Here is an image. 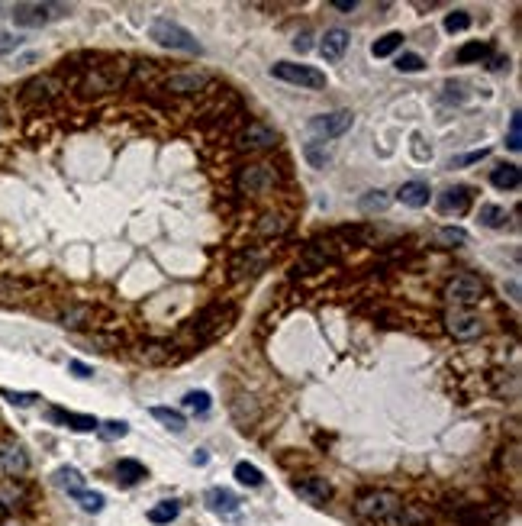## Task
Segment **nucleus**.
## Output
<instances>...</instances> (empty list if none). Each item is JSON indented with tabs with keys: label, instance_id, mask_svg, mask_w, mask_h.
I'll list each match as a JSON object with an SVG mask.
<instances>
[{
	"label": "nucleus",
	"instance_id": "obj_46",
	"mask_svg": "<svg viewBox=\"0 0 522 526\" xmlns=\"http://www.w3.org/2000/svg\"><path fill=\"white\" fill-rule=\"evenodd\" d=\"M68 368L77 374V378H91V374H94V368L84 365V362H68Z\"/></svg>",
	"mask_w": 522,
	"mask_h": 526
},
{
	"label": "nucleus",
	"instance_id": "obj_10",
	"mask_svg": "<svg viewBox=\"0 0 522 526\" xmlns=\"http://www.w3.org/2000/svg\"><path fill=\"white\" fill-rule=\"evenodd\" d=\"M235 188L242 194H265L268 188H274V168L271 165H245L235 175Z\"/></svg>",
	"mask_w": 522,
	"mask_h": 526
},
{
	"label": "nucleus",
	"instance_id": "obj_26",
	"mask_svg": "<svg viewBox=\"0 0 522 526\" xmlns=\"http://www.w3.org/2000/svg\"><path fill=\"white\" fill-rule=\"evenodd\" d=\"M151 417L159 420V423H165L171 433H184L187 429V420H184L181 410H171V407H151Z\"/></svg>",
	"mask_w": 522,
	"mask_h": 526
},
{
	"label": "nucleus",
	"instance_id": "obj_22",
	"mask_svg": "<svg viewBox=\"0 0 522 526\" xmlns=\"http://www.w3.org/2000/svg\"><path fill=\"white\" fill-rule=\"evenodd\" d=\"M116 478H120L126 488H132V484H139L142 478H149V472H145V465L136 462V458H120V462H116Z\"/></svg>",
	"mask_w": 522,
	"mask_h": 526
},
{
	"label": "nucleus",
	"instance_id": "obj_12",
	"mask_svg": "<svg viewBox=\"0 0 522 526\" xmlns=\"http://www.w3.org/2000/svg\"><path fill=\"white\" fill-rule=\"evenodd\" d=\"M352 130V114L348 110H335V114H319L310 120V133L319 139H335L342 133Z\"/></svg>",
	"mask_w": 522,
	"mask_h": 526
},
{
	"label": "nucleus",
	"instance_id": "obj_16",
	"mask_svg": "<svg viewBox=\"0 0 522 526\" xmlns=\"http://www.w3.org/2000/svg\"><path fill=\"white\" fill-rule=\"evenodd\" d=\"M49 417L55 420V423H65L68 429H75V433H97V417H87V413H71V410H61V407H55V410H49Z\"/></svg>",
	"mask_w": 522,
	"mask_h": 526
},
{
	"label": "nucleus",
	"instance_id": "obj_48",
	"mask_svg": "<svg viewBox=\"0 0 522 526\" xmlns=\"http://www.w3.org/2000/svg\"><path fill=\"white\" fill-rule=\"evenodd\" d=\"M333 7L335 10H355L358 4H355V0H333Z\"/></svg>",
	"mask_w": 522,
	"mask_h": 526
},
{
	"label": "nucleus",
	"instance_id": "obj_44",
	"mask_svg": "<svg viewBox=\"0 0 522 526\" xmlns=\"http://www.w3.org/2000/svg\"><path fill=\"white\" fill-rule=\"evenodd\" d=\"M487 155H490V149H480V152H468V155H461V159H454V161H452V168H461V165H474V161L487 159Z\"/></svg>",
	"mask_w": 522,
	"mask_h": 526
},
{
	"label": "nucleus",
	"instance_id": "obj_1",
	"mask_svg": "<svg viewBox=\"0 0 522 526\" xmlns=\"http://www.w3.org/2000/svg\"><path fill=\"white\" fill-rule=\"evenodd\" d=\"M403 507V497L397 491H387V488H371V491H361L355 497V513L368 523H390L397 517V510Z\"/></svg>",
	"mask_w": 522,
	"mask_h": 526
},
{
	"label": "nucleus",
	"instance_id": "obj_2",
	"mask_svg": "<svg viewBox=\"0 0 522 526\" xmlns=\"http://www.w3.org/2000/svg\"><path fill=\"white\" fill-rule=\"evenodd\" d=\"M149 36L165 49H178V52H190V55H200V42L194 39V32L184 30L181 23H171V20H155L149 26Z\"/></svg>",
	"mask_w": 522,
	"mask_h": 526
},
{
	"label": "nucleus",
	"instance_id": "obj_37",
	"mask_svg": "<svg viewBox=\"0 0 522 526\" xmlns=\"http://www.w3.org/2000/svg\"><path fill=\"white\" fill-rule=\"evenodd\" d=\"M184 407H187L190 413H206L210 410V394H206V391H190V394L184 397Z\"/></svg>",
	"mask_w": 522,
	"mask_h": 526
},
{
	"label": "nucleus",
	"instance_id": "obj_32",
	"mask_svg": "<svg viewBox=\"0 0 522 526\" xmlns=\"http://www.w3.org/2000/svg\"><path fill=\"white\" fill-rule=\"evenodd\" d=\"M468 243V233L458 226H442L435 229V245H445V249H454V245H464Z\"/></svg>",
	"mask_w": 522,
	"mask_h": 526
},
{
	"label": "nucleus",
	"instance_id": "obj_21",
	"mask_svg": "<svg viewBox=\"0 0 522 526\" xmlns=\"http://www.w3.org/2000/svg\"><path fill=\"white\" fill-rule=\"evenodd\" d=\"M490 184H493V188H499V191H516V188L522 184L519 165H497L490 171Z\"/></svg>",
	"mask_w": 522,
	"mask_h": 526
},
{
	"label": "nucleus",
	"instance_id": "obj_47",
	"mask_svg": "<svg viewBox=\"0 0 522 526\" xmlns=\"http://www.w3.org/2000/svg\"><path fill=\"white\" fill-rule=\"evenodd\" d=\"M294 49H297V52H310V36H306V32H303V36H297L294 39Z\"/></svg>",
	"mask_w": 522,
	"mask_h": 526
},
{
	"label": "nucleus",
	"instance_id": "obj_11",
	"mask_svg": "<svg viewBox=\"0 0 522 526\" xmlns=\"http://www.w3.org/2000/svg\"><path fill=\"white\" fill-rule=\"evenodd\" d=\"M235 145L242 152H261V149H274L278 145V133L265 123H249L239 136H235Z\"/></svg>",
	"mask_w": 522,
	"mask_h": 526
},
{
	"label": "nucleus",
	"instance_id": "obj_18",
	"mask_svg": "<svg viewBox=\"0 0 522 526\" xmlns=\"http://www.w3.org/2000/svg\"><path fill=\"white\" fill-rule=\"evenodd\" d=\"M345 49H348V32L345 30H329L323 36V42H319V52H323V59H329V61H339L342 55H345Z\"/></svg>",
	"mask_w": 522,
	"mask_h": 526
},
{
	"label": "nucleus",
	"instance_id": "obj_28",
	"mask_svg": "<svg viewBox=\"0 0 522 526\" xmlns=\"http://www.w3.org/2000/svg\"><path fill=\"white\" fill-rule=\"evenodd\" d=\"M235 481L245 484V488H261V484H265V475H261V468L249 465V462H239V465H235Z\"/></svg>",
	"mask_w": 522,
	"mask_h": 526
},
{
	"label": "nucleus",
	"instance_id": "obj_15",
	"mask_svg": "<svg viewBox=\"0 0 522 526\" xmlns=\"http://www.w3.org/2000/svg\"><path fill=\"white\" fill-rule=\"evenodd\" d=\"M204 503L216 517H235V513H239V497L226 488H210L204 494Z\"/></svg>",
	"mask_w": 522,
	"mask_h": 526
},
{
	"label": "nucleus",
	"instance_id": "obj_38",
	"mask_svg": "<svg viewBox=\"0 0 522 526\" xmlns=\"http://www.w3.org/2000/svg\"><path fill=\"white\" fill-rule=\"evenodd\" d=\"M0 397L10 400L13 407H32L39 400V394H26V391H10V388H0Z\"/></svg>",
	"mask_w": 522,
	"mask_h": 526
},
{
	"label": "nucleus",
	"instance_id": "obj_40",
	"mask_svg": "<svg viewBox=\"0 0 522 526\" xmlns=\"http://www.w3.org/2000/svg\"><path fill=\"white\" fill-rule=\"evenodd\" d=\"M507 145L513 149V152H519V149H522V116H519V114H513V120H509Z\"/></svg>",
	"mask_w": 522,
	"mask_h": 526
},
{
	"label": "nucleus",
	"instance_id": "obj_9",
	"mask_svg": "<svg viewBox=\"0 0 522 526\" xmlns=\"http://www.w3.org/2000/svg\"><path fill=\"white\" fill-rule=\"evenodd\" d=\"M445 329L454 336V339L468 343V339H477V336L484 333V320H480L477 313H471V310H458V307H452V310L445 313Z\"/></svg>",
	"mask_w": 522,
	"mask_h": 526
},
{
	"label": "nucleus",
	"instance_id": "obj_45",
	"mask_svg": "<svg viewBox=\"0 0 522 526\" xmlns=\"http://www.w3.org/2000/svg\"><path fill=\"white\" fill-rule=\"evenodd\" d=\"M20 46V39L13 36V32H7V30H0V55H7V52H13V49Z\"/></svg>",
	"mask_w": 522,
	"mask_h": 526
},
{
	"label": "nucleus",
	"instance_id": "obj_4",
	"mask_svg": "<svg viewBox=\"0 0 522 526\" xmlns=\"http://www.w3.org/2000/svg\"><path fill=\"white\" fill-rule=\"evenodd\" d=\"M61 16H68L65 4H16L13 7V23L23 26V30H39V26H49Z\"/></svg>",
	"mask_w": 522,
	"mask_h": 526
},
{
	"label": "nucleus",
	"instance_id": "obj_8",
	"mask_svg": "<svg viewBox=\"0 0 522 526\" xmlns=\"http://www.w3.org/2000/svg\"><path fill=\"white\" fill-rule=\"evenodd\" d=\"M58 94H61V84L55 81L52 75H42V78H32V81L23 84L20 100H23L26 107H49L52 100H58Z\"/></svg>",
	"mask_w": 522,
	"mask_h": 526
},
{
	"label": "nucleus",
	"instance_id": "obj_7",
	"mask_svg": "<svg viewBox=\"0 0 522 526\" xmlns=\"http://www.w3.org/2000/svg\"><path fill=\"white\" fill-rule=\"evenodd\" d=\"M30 472V455L16 439H0V478L16 481Z\"/></svg>",
	"mask_w": 522,
	"mask_h": 526
},
{
	"label": "nucleus",
	"instance_id": "obj_14",
	"mask_svg": "<svg viewBox=\"0 0 522 526\" xmlns=\"http://www.w3.org/2000/svg\"><path fill=\"white\" fill-rule=\"evenodd\" d=\"M26 501H30V494H26V488L20 481H0V517L16 513Z\"/></svg>",
	"mask_w": 522,
	"mask_h": 526
},
{
	"label": "nucleus",
	"instance_id": "obj_33",
	"mask_svg": "<svg viewBox=\"0 0 522 526\" xmlns=\"http://www.w3.org/2000/svg\"><path fill=\"white\" fill-rule=\"evenodd\" d=\"M303 155H306V161H310L313 168H325L329 161H333V149H323L319 142H306Z\"/></svg>",
	"mask_w": 522,
	"mask_h": 526
},
{
	"label": "nucleus",
	"instance_id": "obj_43",
	"mask_svg": "<svg viewBox=\"0 0 522 526\" xmlns=\"http://www.w3.org/2000/svg\"><path fill=\"white\" fill-rule=\"evenodd\" d=\"M387 204H390V197H387L384 191H371V194H368V197L361 200V207H364V210H384Z\"/></svg>",
	"mask_w": 522,
	"mask_h": 526
},
{
	"label": "nucleus",
	"instance_id": "obj_20",
	"mask_svg": "<svg viewBox=\"0 0 522 526\" xmlns=\"http://www.w3.org/2000/svg\"><path fill=\"white\" fill-rule=\"evenodd\" d=\"M204 84H206V75H197V71H178V75L168 78V91H174V94H197Z\"/></svg>",
	"mask_w": 522,
	"mask_h": 526
},
{
	"label": "nucleus",
	"instance_id": "obj_35",
	"mask_svg": "<svg viewBox=\"0 0 522 526\" xmlns=\"http://www.w3.org/2000/svg\"><path fill=\"white\" fill-rule=\"evenodd\" d=\"M97 433H100V439L113 443V439H123V436L129 433V423H123V420H106V423L97 427Z\"/></svg>",
	"mask_w": 522,
	"mask_h": 526
},
{
	"label": "nucleus",
	"instance_id": "obj_25",
	"mask_svg": "<svg viewBox=\"0 0 522 526\" xmlns=\"http://www.w3.org/2000/svg\"><path fill=\"white\" fill-rule=\"evenodd\" d=\"M87 320H91V307H87V304H71L68 310H61V317H58V323L65 329L87 326Z\"/></svg>",
	"mask_w": 522,
	"mask_h": 526
},
{
	"label": "nucleus",
	"instance_id": "obj_29",
	"mask_svg": "<svg viewBox=\"0 0 522 526\" xmlns=\"http://www.w3.org/2000/svg\"><path fill=\"white\" fill-rule=\"evenodd\" d=\"M400 46H403V32H387V36H380L371 46V55L374 59H387V55H394Z\"/></svg>",
	"mask_w": 522,
	"mask_h": 526
},
{
	"label": "nucleus",
	"instance_id": "obj_17",
	"mask_svg": "<svg viewBox=\"0 0 522 526\" xmlns=\"http://www.w3.org/2000/svg\"><path fill=\"white\" fill-rule=\"evenodd\" d=\"M468 207H471V188H448V191L439 197V210L445 216L448 214L461 216V214H468Z\"/></svg>",
	"mask_w": 522,
	"mask_h": 526
},
{
	"label": "nucleus",
	"instance_id": "obj_13",
	"mask_svg": "<svg viewBox=\"0 0 522 526\" xmlns=\"http://www.w3.org/2000/svg\"><path fill=\"white\" fill-rule=\"evenodd\" d=\"M294 491L303 497L306 503H313V507H319V503H325L329 497H333V484L325 478H319V475H310V478H300L294 484Z\"/></svg>",
	"mask_w": 522,
	"mask_h": 526
},
{
	"label": "nucleus",
	"instance_id": "obj_42",
	"mask_svg": "<svg viewBox=\"0 0 522 526\" xmlns=\"http://www.w3.org/2000/svg\"><path fill=\"white\" fill-rule=\"evenodd\" d=\"M397 68L406 71V75H413V71H423V59H419L416 52H406V55H400V59H397Z\"/></svg>",
	"mask_w": 522,
	"mask_h": 526
},
{
	"label": "nucleus",
	"instance_id": "obj_27",
	"mask_svg": "<svg viewBox=\"0 0 522 526\" xmlns=\"http://www.w3.org/2000/svg\"><path fill=\"white\" fill-rule=\"evenodd\" d=\"M178 513H181V503L178 501H161L149 510V520L155 526H165V523H171V520H178Z\"/></svg>",
	"mask_w": 522,
	"mask_h": 526
},
{
	"label": "nucleus",
	"instance_id": "obj_5",
	"mask_svg": "<svg viewBox=\"0 0 522 526\" xmlns=\"http://www.w3.org/2000/svg\"><path fill=\"white\" fill-rule=\"evenodd\" d=\"M445 300L458 310H471L474 304L484 300V281L477 275H458L445 284Z\"/></svg>",
	"mask_w": 522,
	"mask_h": 526
},
{
	"label": "nucleus",
	"instance_id": "obj_6",
	"mask_svg": "<svg viewBox=\"0 0 522 526\" xmlns=\"http://www.w3.org/2000/svg\"><path fill=\"white\" fill-rule=\"evenodd\" d=\"M274 78H280V81L287 84H297V87H306V91H319V87H325V75L319 68H313V65H294V61H278L271 68Z\"/></svg>",
	"mask_w": 522,
	"mask_h": 526
},
{
	"label": "nucleus",
	"instance_id": "obj_24",
	"mask_svg": "<svg viewBox=\"0 0 522 526\" xmlns=\"http://www.w3.org/2000/svg\"><path fill=\"white\" fill-rule=\"evenodd\" d=\"M55 484H58L61 491H68V494L75 497L77 491H84V475L77 472V468L65 465V468H58V472H55Z\"/></svg>",
	"mask_w": 522,
	"mask_h": 526
},
{
	"label": "nucleus",
	"instance_id": "obj_39",
	"mask_svg": "<svg viewBox=\"0 0 522 526\" xmlns=\"http://www.w3.org/2000/svg\"><path fill=\"white\" fill-rule=\"evenodd\" d=\"M471 26V13L468 10H454V13L445 16V30L448 32H464Z\"/></svg>",
	"mask_w": 522,
	"mask_h": 526
},
{
	"label": "nucleus",
	"instance_id": "obj_30",
	"mask_svg": "<svg viewBox=\"0 0 522 526\" xmlns=\"http://www.w3.org/2000/svg\"><path fill=\"white\" fill-rule=\"evenodd\" d=\"M487 55H490V46H487V42H480V39H477V42H464V46L458 49V61H461V65H471V61H484Z\"/></svg>",
	"mask_w": 522,
	"mask_h": 526
},
{
	"label": "nucleus",
	"instance_id": "obj_41",
	"mask_svg": "<svg viewBox=\"0 0 522 526\" xmlns=\"http://www.w3.org/2000/svg\"><path fill=\"white\" fill-rule=\"evenodd\" d=\"M142 362H149V365H159V362L168 359V352L161 349V345H142V352H136Z\"/></svg>",
	"mask_w": 522,
	"mask_h": 526
},
{
	"label": "nucleus",
	"instance_id": "obj_19",
	"mask_svg": "<svg viewBox=\"0 0 522 526\" xmlns=\"http://www.w3.org/2000/svg\"><path fill=\"white\" fill-rule=\"evenodd\" d=\"M397 200H400L403 207L419 210V207L429 204V184H425V181H406L400 191H397Z\"/></svg>",
	"mask_w": 522,
	"mask_h": 526
},
{
	"label": "nucleus",
	"instance_id": "obj_34",
	"mask_svg": "<svg viewBox=\"0 0 522 526\" xmlns=\"http://www.w3.org/2000/svg\"><path fill=\"white\" fill-rule=\"evenodd\" d=\"M480 223H484L487 229L503 226V223H507V210L497 207V204H484V207H480Z\"/></svg>",
	"mask_w": 522,
	"mask_h": 526
},
{
	"label": "nucleus",
	"instance_id": "obj_36",
	"mask_svg": "<svg viewBox=\"0 0 522 526\" xmlns=\"http://www.w3.org/2000/svg\"><path fill=\"white\" fill-rule=\"evenodd\" d=\"M75 501L81 503V510H87V513H100V510H104V494H97V491H77Z\"/></svg>",
	"mask_w": 522,
	"mask_h": 526
},
{
	"label": "nucleus",
	"instance_id": "obj_31",
	"mask_svg": "<svg viewBox=\"0 0 522 526\" xmlns=\"http://www.w3.org/2000/svg\"><path fill=\"white\" fill-rule=\"evenodd\" d=\"M287 229V220L284 216H274V214H268V216H261V220L255 223V233L258 236H265V239H271V236H280Z\"/></svg>",
	"mask_w": 522,
	"mask_h": 526
},
{
	"label": "nucleus",
	"instance_id": "obj_23",
	"mask_svg": "<svg viewBox=\"0 0 522 526\" xmlns=\"http://www.w3.org/2000/svg\"><path fill=\"white\" fill-rule=\"evenodd\" d=\"M258 265H261V255H258L255 249L239 252V255H235V262H232V278L239 281V278H245V275H255Z\"/></svg>",
	"mask_w": 522,
	"mask_h": 526
},
{
	"label": "nucleus",
	"instance_id": "obj_3",
	"mask_svg": "<svg viewBox=\"0 0 522 526\" xmlns=\"http://www.w3.org/2000/svg\"><path fill=\"white\" fill-rule=\"evenodd\" d=\"M126 78V65L123 61H110V65H87L81 78V87L84 94H106V91H116Z\"/></svg>",
	"mask_w": 522,
	"mask_h": 526
}]
</instances>
